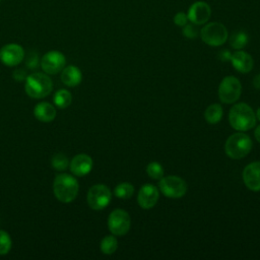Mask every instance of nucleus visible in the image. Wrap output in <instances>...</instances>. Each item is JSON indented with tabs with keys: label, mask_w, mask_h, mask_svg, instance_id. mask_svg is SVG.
Here are the masks:
<instances>
[{
	"label": "nucleus",
	"mask_w": 260,
	"mask_h": 260,
	"mask_svg": "<svg viewBox=\"0 0 260 260\" xmlns=\"http://www.w3.org/2000/svg\"><path fill=\"white\" fill-rule=\"evenodd\" d=\"M79 190L77 180L69 174H59L56 176L53 184V191L55 197L63 202L69 203L73 201Z\"/></svg>",
	"instance_id": "2"
},
{
	"label": "nucleus",
	"mask_w": 260,
	"mask_h": 260,
	"mask_svg": "<svg viewBox=\"0 0 260 260\" xmlns=\"http://www.w3.org/2000/svg\"><path fill=\"white\" fill-rule=\"evenodd\" d=\"M231 62L234 68L241 73H248L253 69V58L247 52L238 50L232 54Z\"/></svg>",
	"instance_id": "16"
},
{
	"label": "nucleus",
	"mask_w": 260,
	"mask_h": 260,
	"mask_svg": "<svg viewBox=\"0 0 260 260\" xmlns=\"http://www.w3.org/2000/svg\"><path fill=\"white\" fill-rule=\"evenodd\" d=\"M249 42V36L244 30H237L230 37V45L235 50H241Z\"/></svg>",
	"instance_id": "20"
},
{
	"label": "nucleus",
	"mask_w": 260,
	"mask_h": 260,
	"mask_svg": "<svg viewBox=\"0 0 260 260\" xmlns=\"http://www.w3.org/2000/svg\"><path fill=\"white\" fill-rule=\"evenodd\" d=\"M112 199V193L109 187L104 184H96L90 187L87 192V203L93 210H102L107 207Z\"/></svg>",
	"instance_id": "8"
},
{
	"label": "nucleus",
	"mask_w": 260,
	"mask_h": 260,
	"mask_svg": "<svg viewBox=\"0 0 260 260\" xmlns=\"http://www.w3.org/2000/svg\"><path fill=\"white\" fill-rule=\"evenodd\" d=\"M69 167L73 175L78 177L85 176L92 169V158L85 153H79L71 159Z\"/></svg>",
	"instance_id": "15"
},
{
	"label": "nucleus",
	"mask_w": 260,
	"mask_h": 260,
	"mask_svg": "<svg viewBox=\"0 0 260 260\" xmlns=\"http://www.w3.org/2000/svg\"><path fill=\"white\" fill-rule=\"evenodd\" d=\"M254 134H255L256 140L260 143V125L256 127V130H255V133H254Z\"/></svg>",
	"instance_id": "31"
},
{
	"label": "nucleus",
	"mask_w": 260,
	"mask_h": 260,
	"mask_svg": "<svg viewBox=\"0 0 260 260\" xmlns=\"http://www.w3.org/2000/svg\"><path fill=\"white\" fill-rule=\"evenodd\" d=\"M53 89L52 79L48 74L35 72L25 79V92L32 99H43Z\"/></svg>",
	"instance_id": "3"
},
{
	"label": "nucleus",
	"mask_w": 260,
	"mask_h": 260,
	"mask_svg": "<svg viewBox=\"0 0 260 260\" xmlns=\"http://www.w3.org/2000/svg\"><path fill=\"white\" fill-rule=\"evenodd\" d=\"M243 181L251 191H260V161H253L245 167Z\"/></svg>",
	"instance_id": "14"
},
{
	"label": "nucleus",
	"mask_w": 260,
	"mask_h": 260,
	"mask_svg": "<svg viewBox=\"0 0 260 260\" xmlns=\"http://www.w3.org/2000/svg\"><path fill=\"white\" fill-rule=\"evenodd\" d=\"M223 110L219 104H212L204 112V118L209 124H217L222 118Z\"/></svg>",
	"instance_id": "19"
},
{
	"label": "nucleus",
	"mask_w": 260,
	"mask_h": 260,
	"mask_svg": "<svg viewBox=\"0 0 260 260\" xmlns=\"http://www.w3.org/2000/svg\"><path fill=\"white\" fill-rule=\"evenodd\" d=\"M189 19H188V16H187V13L185 12H177L174 16V23L178 26H184L186 23H188Z\"/></svg>",
	"instance_id": "28"
},
{
	"label": "nucleus",
	"mask_w": 260,
	"mask_h": 260,
	"mask_svg": "<svg viewBox=\"0 0 260 260\" xmlns=\"http://www.w3.org/2000/svg\"><path fill=\"white\" fill-rule=\"evenodd\" d=\"M72 102V94L66 89L58 90L54 95V103L59 109H66Z\"/></svg>",
	"instance_id": "21"
},
{
	"label": "nucleus",
	"mask_w": 260,
	"mask_h": 260,
	"mask_svg": "<svg viewBox=\"0 0 260 260\" xmlns=\"http://www.w3.org/2000/svg\"><path fill=\"white\" fill-rule=\"evenodd\" d=\"M158 188L169 198H181L187 192L186 182L178 176H167L159 179Z\"/></svg>",
	"instance_id": "6"
},
{
	"label": "nucleus",
	"mask_w": 260,
	"mask_h": 260,
	"mask_svg": "<svg viewBox=\"0 0 260 260\" xmlns=\"http://www.w3.org/2000/svg\"><path fill=\"white\" fill-rule=\"evenodd\" d=\"M66 64L65 56L59 51L46 53L41 60V67L47 74H56L63 70Z\"/></svg>",
	"instance_id": "11"
},
{
	"label": "nucleus",
	"mask_w": 260,
	"mask_h": 260,
	"mask_svg": "<svg viewBox=\"0 0 260 260\" xmlns=\"http://www.w3.org/2000/svg\"><path fill=\"white\" fill-rule=\"evenodd\" d=\"M255 114H256V118L260 121V108H258V109H257V112H256Z\"/></svg>",
	"instance_id": "32"
},
{
	"label": "nucleus",
	"mask_w": 260,
	"mask_h": 260,
	"mask_svg": "<svg viewBox=\"0 0 260 260\" xmlns=\"http://www.w3.org/2000/svg\"><path fill=\"white\" fill-rule=\"evenodd\" d=\"M24 58V51L18 44H7L0 50V60L6 66H16Z\"/></svg>",
	"instance_id": "12"
},
{
	"label": "nucleus",
	"mask_w": 260,
	"mask_h": 260,
	"mask_svg": "<svg viewBox=\"0 0 260 260\" xmlns=\"http://www.w3.org/2000/svg\"><path fill=\"white\" fill-rule=\"evenodd\" d=\"M61 80L67 86H76L82 80V73L78 67L69 65L63 68L61 73Z\"/></svg>",
	"instance_id": "17"
},
{
	"label": "nucleus",
	"mask_w": 260,
	"mask_h": 260,
	"mask_svg": "<svg viewBox=\"0 0 260 260\" xmlns=\"http://www.w3.org/2000/svg\"><path fill=\"white\" fill-rule=\"evenodd\" d=\"M242 92L240 80L235 76L224 77L218 86V98L224 104L237 102Z\"/></svg>",
	"instance_id": "7"
},
{
	"label": "nucleus",
	"mask_w": 260,
	"mask_h": 260,
	"mask_svg": "<svg viewBox=\"0 0 260 260\" xmlns=\"http://www.w3.org/2000/svg\"><path fill=\"white\" fill-rule=\"evenodd\" d=\"M131 225L130 215L124 209L113 210L108 218V228L115 236H124L128 233Z\"/></svg>",
	"instance_id": "9"
},
{
	"label": "nucleus",
	"mask_w": 260,
	"mask_h": 260,
	"mask_svg": "<svg viewBox=\"0 0 260 260\" xmlns=\"http://www.w3.org/2000/svg\"><path fill=\"white\" fill-rule=\"evenodd\" d=\"M200 37L206 45L211 47H218L226 42L229 32L222 23L212 21L206 23L200 29Z\"/></svg>",
	"instance_id": "5"
},
{
	"label": "nucleus",
	"mask_w": 260,
	"mask_h": 260,
	"mask_svg": "<svg viewBox=\"0 0 260 260\" xmlns=\"http://www.w3.org/2000/svg\"><path fill=\"white\" fill-rule=\"evenodd\" d=\"M12 246L11 238L9 234L5 231L0 230V255L7 254Z\"/></svg>",
	"instance_id": "26"
},
{
	"label": "nucleus",
	"mask_w": 260,
	"mask_h": 260,
	"mask_svg": "<svg viewBox=\"0 0 260 260\" xmlns=\"http://www.w3.org/2000/svg\"><path fill=\"white\" fill-rule=\"evenodd\" d=\"M146 173L151 179L159 180L164 177V168L159 162L151 161L146 167Z\"/></svg>",
	"instance_id": "24"
},
{
	"label": "nucleus",
	"mask_w": 260,
	"mask_h": 260,
	"mask_svg": "<svg viewBox=\"0 0 260 260\" xmlns=\"http://www.w3.org/2000/svg\"><path fill=\"white\" fill-rule=\"evenodd\" d=\"M118 248V241L114 236H106L101 242V251L106 255H111L116 252Z\"/></svg>",
	"instance_id": "22"
},
{
	"label": "nucleus",
	"mask_w": 260,
	"mask_h": 260,
	"mask_svg": "<svg viewBox=\"0 0 260 260\" xmlns=\"http://www.w3.org/2000/svg\"><path fill=\"white\" fill-rule=\"evenodd\" d=\"M229 122L234 129L247 131L255 126L256 114L249 105L239 103L231 108L229 113Z\"/></svg>",
	"instance_id": "1"
},
{
	"label": "nucleus",
	"mask_w": 260,
	"mask_h": 260,
	"mask_svg": "<svg viewBox=\"0 0 260 260\" xmlns=\"http://www.w3.org/2000/svg\"><path fill=\"white\" fill-rule=\"evenodd\" d=\"M187 16L189 21L196 25L205 24L211 16V8L205 1H195L189 6Z\"/></svg>",
	"instance_id": "10"
},
{
	"label": "nucleus",
	"mask_w": 260,
	"mask_h": 260,
	"mask_svg": "<svg viewBox=\"0 0 260 260\" xmlns=\"http://www.w3.org/2000/svg\"><path fill=\"white\" fill-rule=\"evenodd\" d=\"M158 197V189L152 184H145L141 186L138 192L137 201L141 208L149 209L156 204Z\"/></svg>",
	"instance_id": "13"
},
{
	"label": "nucleus",
	"mask_w": 260,
	"mask_h": 260,
	"mask_svg": "<svg viewBox=\"0 0 260 260\" xmlns=\"http://www.w3.org/2000/svg\"><path fill=\"white\" fill-rule=\"evenodd\" d=\"M253 85L257 89H260V74H257L256 76H254V78H253Z\"/></svg>",
	"instance_id": "30"
},
{
	"label": "nucleus",
	"mask_w": 260,
	"mask_h": 260,
	"mask_svg": "<svg viewBox=\"0 0 260 260\" xmlns=\"http://www.w3.org/2000/svg\"><path fill=\"white\" fill-rule=\"evenodd\" d=\"M231 57H232V53L229 50H222L218 54V58L221 61H231Z\"/></svg>",
	"instance_id": "29"
},
{
	"label": "nucleus",
	"mask_w": 260,
	"mask_h": 260,
	"mask_svg": "<svg viewBox=\"0 0 260 260\" xmlns=\"http://www.w3.org/2000/svg\"><path fill=\"white\" fill-rule=\"evenodd\" d=\"M182 32L188 39H196L199 35V30L197 28V25L192 23V22L191 23H186L183 26Z\"/></svg>",
	"instance_id": "27"
},
{
	"label": "nucleus",
	"mask_w": 260,
	"mask_h": 260,
	"mask_svg": "<svg viewBox=\"0 0 260 260\" xmlns=\"http://www.w3.org/2000/svg\"><path fill=\"white\" fill-rule=\"evenodd\" d=\"M251 138L242 132L232 134L225 141L224 151L226 155L234 159L245 157L252 149Z\"/></svg>",
	"instance_id": "4"
},
{
	"label": "nucleus",
	"mask_w": 260,
	"mask_h": 260,
	"mask_svg": "<svg viewBox=\"0 0 260 260\" xmlns=\"http://www.w3.org/2000/svg\"><path fill=\"white\" fill-rule=\"evenodd\" d=\"M114 193H115L116 197H118V198L129 199L132 197V195L134 193V187L132 184H130L128 182H124V183H121L116 186Z\"/></svg>",
	"instance_id": "23"
},
{
	"label": "nucleus",
	"mask_w": 260,
	"mask_h": 260,
	"mask_svg": "<svg viewBox=\"0 0 260 260\" xmlns=\"http://www.w3.org/2000/svg\"><path fill=\"white\" fill-rule=\"evenodd\" d=\"M52 167L57 171H64L69 166L67 156L63 153H55L51 159Z\"/></svg>",
	"instance_id": "25"
},
{
	"label": "nucleus",
	"mask_w": 260,
	"mask_h": 260,
	"mask_svg": "<svg viewBox=\"0 0 260 260\" xmlns=\"http://www.w3.org/2000/svg\"><path fill=\"white\" fill-rule=\"evenodd\" d=\"M35 117L44 123L52 122L56 117V109L54 106L47 102L39 103L34 110Z\"/></svg>",
	"instance_id": "18"
}]
</instances>
